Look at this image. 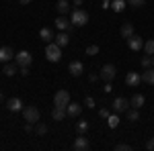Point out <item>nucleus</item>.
I'll return each mask as SVG.
<instances>
[{
	"instance_id": "obj_42",
	"label": "nucleus",
	"mask_w": 154,
	"mask_h": 151,
	"mask_svg": "<svg viewBox=\"0 0 154 151\" xmlns=\"http://www.w3.org/2000/svg\"><path fill=\"white\" fill-rule=\"evenodd\" d=\"M82 4V0H74V6H80Z\"/></svg>"
},
{
	"instance_id": "obj_32",
	"label": "nucleus",
	"mask_w": 154,
	"mask_h": 151,
	"mask_svg": "<svg viewBox=\"0 0 154 151\" xmlns=\"http://www.w3.org/2000/svg\"><path fill=\"white\" fill-rule=\"evenodd\" d=\"M115 149L117 151H131V145H128V143H117Z\"/></svg>"
},
{
	"instance_id": "obj_12",
	"label": "nucleus",
	"mask_w": 154,
	"mask_h": 151,
	"mask_svg": "<svg viewBox=\"0 0 154 151\" xmlns=\"http://www.w3.org/2000/svg\"><path fill=\"white\" fill-rule=\"evenodd\" d=\"M6 108H8L11 112H19V110H23V102H21L19 98H14V96H12V98L6 100Z\"/></svg>"
},
{
	"instance_id": "obj_34",
	"label": "nucleus",
	"mask_w": 154,
	"mask_h": 151,
	"mask_svg": "<svg viewBox=\"0 0 154 151\" xmlns=\"http://www.w3.org/2000/svg\"><path fill=\"white\" fill-rule=\"evenodd\" d=\"M99 115H101V116H103V118L107 121V118L111 116V110H109V108H101V110H99Z\"/></svg>"
},
{
	"instance_id": "obj_45",
	"label": "nucleus",
	"mask_w": 154,
	"mask_h": 151,
	"mask_svg": "<svg viewBox=\"0 0 154 151\" xmlns=\"http://www.w3.org/2000/svg\"><path fill=\"white\" fill-rule=\"evenodd\" d=\"M152 65H154V55H152Z\"/></svg>"
},
{
	"instance_id": "obj_8",
	"label": "nucleus",
	"mask_w": 154,
	"mask_h": 151,
	"mask_svg": "<svg viewBox=\"0 0 154 151\" xmlns=\"http://www.w3.org/2000/svg\"><path fill=\"white\" fill-rule=\"evenodd\" d=\"M128 41V47H130L131 51H140V49H144V41L140 35H131L130 39H125Z\"/></svg>"
},
{
	"instance_id": "obj_21",
	"label": "nucleus",
	"mask_w": 154,
	"mask_h": 151,
	"mask_svg": "<svg viewBox=\"0 0 154 151\" xmlns=\"http://www.w3.org/2000/svg\"><path fill=\"white\" fill-rule=\"evenodd\" d=\"M56 10L60 14H66V12H70V2L68 0H58V4H56Z\"/></svg>"
},
{
	"instance_id": "obj_39",
	"label": "nucleus",
	"mask_w": 154,
	"mask_h": 151,
	"mask_svg": "<svg viewBox=\"0 0 154 151\" xmlns=\"http://www.w3.org/2000/svg\"><path fill=\"white\" fill-rule=\"evenodd\" d=\"M111 90H113V86H111V84L107 82V84H105V94H109V92H111Z\"/></svg>"
},
{
	"instance_id": "obj_5",
	"label": "nucleus",
	"mask_w": 154,
	"mask_h": 151,
	"mask_svg": "<svg viewBox=\"0 0 154 151\" xmlns=\"http://www.w3.org/2000/svg\"><path fill=\"white\" fill-rule=\"evenodd\" d=\"M54 104H56V106H64V108H66V106L70 104V94L66 92V90H58L56 96H54Z\"/></svg>"
},
{
	"instance_id": "obj_13",
	"label": "nucleus",
	"mask_w": 154,
	"mask_h": 151,
	"mask_svg": "<svg viewBox=\"0 0 154 151\" xmlns=\"http://www.w3.org/2000/svg\"><path fill=\"white\" fill-rule=\"evenodd\" d=\"M56 27H58L60 31H70L72 29V21H68L64 14H60L58 19H56Z\"/></svg>"
},
{
	"instance_id": "obj_43",
	"label": "nucleus",
	"mask_w": 154,
	"mask_h": 151,
	"mask_svg": "<svg viewBox=\"0 0 154 151\" xmlns=\"http://www.w3.org/2000/svg\"><path fill=\"white\" fill-rule=\"evenodd\" d=\"M19 2H21V4H29L31 0H19Z\"/></svg>"
},
{
	"instance_id": "obj_9",
	"label": "nucleus",
	"mask_w": 154,
	"mask_h": 151,
	"mask_svg": "<svg viewBox=\"0 0 154 151\" xmlns=\"http://www.w3.org/2000/svg\"><path fill=\"white\" fill-rule=\"evenodd\" d=\"M14 59V51H12L8 45H4V47H0V61L2 63H8V61H12Z\"/></svg>"
},
{
	"instance_id": "obj_40",
	"label": "nucleus",
	"mask_w": 154,
	"mask_h": 151,
	"mask_svg": "<svg viewBox=\"0 0 154 151\" xmlns=\"http://www.w3.org/2000/svg\"><path fill=\"white\" fill-rule=\"evenodd\" d=\"M19 71H21L23 76H29V68H19Z\"/></svg>"
},
{
	"instance_id": "obj_44",
	"label": "nucleus",
	"mask_w": 154,
	"mask_h": 151,
	"mask_svg": "<svg viewBox=\"0 0 154 151\" xmlns=\"http://www.w3.org/2000/svg\"><path fill=\"white\" fill-rule=\"evenodd\" d=\"M2 100H4V96H2V94H0V102H2Z\"/></svg>"
},
{
	"instance_id": "obj_17",
	"label": "nucleus",
	"mask_w": 154,
	"mask_h": 151,
	"mask_svg": "<svg viewBox=\"0 0 154 151\" xmlns=\"http://www.w3.org/2000/svg\"><path fill=\"white\" fill-rule=\"evenodd\" d=\"M51 116H54V121H64V118L68 116V112H66V108H64V106H54Z\"/></svg>"
},
{
	"instance_id": "obj_7",
	"label": "nucleus",
	"mask_w": 154,
	"mask_h": 151,
	"mask_svg": "<svg viewBox=\"0 0 154 151\" xmlns=\"http://www.w3.org/2000/svg\"><path fill=\"white\" fill-rule=\"evenodd\" d=\"M101 78L105 82H111L113 78H115V65H111V63H105L103 68H101V74H99Z\"/></svg>"
},
{
	"instance_id": "obj_29",
	"label": "nucleus",
	"mask_w": 154,
	"mask_h": 151,
	"mask_svg": "<svg viewBox=\"0 0 154 151\" xmlns=\"http://www.w3.org/2000/svg\"><path fill=\"white\" fill-rule=\"evenodd\" d=\"M107 123H109V127L111 129H115L119 125V116H117V112H113V115L109 116V118H107Z\"/></svg>"
},
{
	"instance_id": "obj_14",
	"label": "nucleus",
	"mask_w": 154,
	"mask_h": 151,
	"mask_svg": "<svg viewBox=\"0 0 154 151\" xmlns=\"http://www.w3.org/2000/svg\"><path fill=\"white\" fill-rule=\"evenodd\" d=\"M82 71H84L82 61H78V59H74V61H70V74L74 76V78H78V76H80Z\"/></svg>"
},
{
	"instance_id": "obj_4",
	"label": "nucleus",
	"mask_w": 154,
	"mask_h": 151,
	"mask_svg": "<svg viewBox=\"0 0 154 151\" xmlns=\"http://www.w3.org/2000/svg\"><path fill=\"white\" fill-rule=\"evenodd\" d=\"M14 63L19 68H29L33 63V55L29 51H19V53H14Z\"/></svg>"
},
{
	"instance_id": "obj_37",
	"label": "nucleus",
	"mask_w": 154,
	"mask_h": 151,
	"mask_svg": "<svg viewBox=\"0 0 154 151\" xmlns=\"http://www.w3.org/2000/svg\"><path fill=\"white\" fill-rule=\"evenodd\" d=\"M146 147H148L150 151H154V137H152V139H148V143H146Z\"/></svg>"
},
{
	"instance_id": "obj_25",
	"label": "nucleus",
	"mask_w": 154,
	"mask_h": 151,
	"mask_svg": "<svg viewBox=\"0 0 154 151\" xmlns=\"http://www.w3.org/2000/svg\"><path fill=\"white\" fill-rule=\"evenodd\" d=\"M35 133H37V137H43V135L48 133V125H43V123H35Z\"/></svg>"
},
{
	"instance_id": "obj_18",
	"label": "nucleus",
	"mask_w": 154,
	"mask_h": 151,
	"mask_svg": "<svg viewBox=\"0 0 154 151\" xmlns=\"http://www.w3.org/2000/svg\"><path fill=\"white\" fill-rule=\"evenodd\" d=\"M119 35H121V39H130V37L134 35V25H131V23L121 25V31H119Z\"/></svg>"
},
{
	"instance_id": "obj_22",
	"label": "nucleus",
	"mask_w": 154,
	"mask_h": 151,
	"mask_svg": "<svg viewBox=\"0 0 154 151\" xmlns=\"http://www.w3.org/2000/svg\"><path fill=\"white\" fill-rule=\"evenodd\" d=\"M142 82H146V84H154V68L152 70L148 68V70L142 74Z\"/></svg>"
},
{
	"instance_id": "obj_30",
	"label": "nucleus",
	"mask_w": 154,
	"mask_h": 151,
	"mask_svg": "<svg viewBox=\"0 0 154 151\" xmlns=\"http://www.w3.org/2000/svg\"><path fill=\"white\" fill-rule=\"evenodd\" d=\"M140 63H142V68H144V70H148V68H152V55H144Z\"/></svg>"
},
{
	"instance_id": "obj_6",
	"label": "nucleus",
	"mask_w": 154,
	"mask_h": 151,
	"mask_svg": "<svg viewBox=\"0 0 154 151\" xmlns=\"http://www.w3.org/2000/svg\"><path fill=\"white\" fill-rule=\"evenodd\" d=\"M111 108H113V112H117V115H119V112H125V110L130 108V100H125V98H121V96H119V98L113 100Z\"/></svg>"
},
{
	"instance_id": "obj_15",
	"label": "nucleus",
	"mask_w": 154,
	"mask_h": 151,
	"mask_svg": "<svg viewBox=\"0 0 154 151\" xmlns=\"http://www.w3.org/2000/svg\"><path fill=\"white\" fill-rule=\"evenodd\" d=\"M39 39H41V41H45V43H51V41L56 39V35H54V31H51V29L43 27V29L39 31Z\"/></svg>"
},
{
	"instance_id": "obj_16",
	"label": "nucleus",
	"mask_w": 154,
	"mask_h": 151,
	"mask_svg": "<svg viewBox=\"0 0 154 151\" xmlns=\"http://www.w3.org/2000/svg\"><path fill=\"white\" fill-rule=\"evenodd\" d=\"M144 102H146V98H144L142 94H134V96H131V100H130V106L140 110V108L144 106Z\"/></svg>"
},
{
	"instance_id": "obj_31",
	"label": "nucleus",
	"mask_w": 154,
	"mask_h": 151,
	"mask_svg": "<svg viewBox=\"0 0 154 151\" xmlns=\"http://www.w3.org/2000/svg\"><path fill=\"white\" fill-rule=\"evenodd\" d=\"M99 53V45H88L86 47V55H97Z\"/></svg>"
},
{
	"instance_id": "obj_11",
	"label": "nucleus",
	"mask_w": 154,
	"mask_h": 151,
	"mask_svg": "<svg viewBox=\"0 0 154 151\" xmlns=\"http://www.w3.org/2000/svg\"><path fill=\"white\" fill-rule=\"evenodd\" d=\"M140 82H142V76H140L138 71H130V74L125 76V84H128L130 88H136Z\"/></svg>"
},
{
	"instance_id": "obj_26",
	"label": "nucleus",
	"mask_w": 154,
	"mask_h": 151,
	"mask_svg": "<svg viewBox=\"0 0 154 151\" xmlns=\"http://www.w3.org/2000/svg\"><path fill=\"white\" fill-rule=\"evenodd\" d=\"M111 8L115 12H121L125 8V0H113V4H111Z\"/></svg>"
},
{
	"instance_id": "obj_2",
	"label": "nucleus",
	"mask_w": 154,
	"mask_h": 151,
	"mask_svg": "<svg viewBox=\"0 0 154 151\" xmlns=\"http://www.w3.org/2000/svg\"><path fill=\"white\" fill-rule=\"evenodd\" d=\"M45 55H48V59L51 61V63H58L60 59H62V47H60L58 43H48Z\"/></svg>"
},
{
	"instance_id": "obj_20",
	"label": "nucleus",
	"mask_w": 154,
	"mask_h": 151,
	"mask_svg": "<svg viewBox=\"0 0 154 151\" xmlns=\"http://www.w3.org/2000/svg\"><path fill=\"white\" fill-rule=\"evenodd\" d=\"M66 112H68V116H78L82 112V106L76 104V102H70V104L66 106Z\"/></svg>"
},
{
	"instance_id": "obj_1",
	"label": "nucleus",
	"mask_w": 154,
	"mask_h": 151,
	"mask_svg": "<svg viewBox=\"0 0 154 151\" xmlns=\"http://www.w3.org/2000/svg\"><path fill=\"white\" fill-rule=\"evenodd\" d=\"M70 21H72L74 27H84V25L88 23V12L82 10V8H74V10H72Z\"/></svg>"
},
{
	"instance_id": "obj_24",
	"label": "nucleus",
	"mask_w": 154,
	"mask_h": 151,
	"mask_svg": "<svg viewBox=\"0 0 154 151\" xmlns=\"http://www.w3.org/2000/svg\"><path fill=\"white\" fill-rule=\"evenodd\" d=\"M17 68H19V65H17V63H11V61H8V63H4V74H6V76H14V74H17Z\"/></svg>"
},
{
	"instance_id": "obj_3",
	"label": "nucleus",
	"mask_w": 154,
	"mask_h": 151,
	"mask_svg": "<svg viewBox=\"0 0 154 151\" xmlns=\"http://www.w3.org/2000/svg\"><path fill=\"white\" fill-rule=\"evenodd\" d=\"M23 116H25L27 123H33V125L41 121V112H39L37 106H25L23 108Z\"/></svg>"
},
{
	"instance_id": "obj_23",
	"label": "nucleus",
	"mask_w": 154,
	"mask_h": 151,
	"mask_svg": "<svg viewBox=\"0 0 154 151\" xmlns=\"http://www.w3.org/2000/svg\"><path fill=\"white\" fill-rule=\"evenodd\" d=\"M125 115H128V121H140V112H138V108H128L125 110Z\"/></svg>"
},
{
	"instance_id": "obj_33",
	"label": "nucleus",
	"mask_w": 154,
	"mask_h": 151,
	"mask_svg": "<svg viewBox=\"0 0 154 151\" xmlns=\"http://www.w3.org/2000/svg\"><path fill=\"white\" fill-rule=\"evenodd\" d=\"M128 2H130V6H136V8H140V6L146 4V0H128Z\"/></svg>"
},
{
	"instance_id": "obj_27",
	"label": "nucleus",
	"mask_w": 154,
	"mask_h": 151,
	"mask_svg": "<svg viewBox=\"0 0 154 151\" xmlns=\"http://www.w3.org/2000/svg\"><path fill=\"white\" fill-rule=\"evenodd\" d=\"M86 131H88V123H86V121H80V123L76 125V133H78V135H84Z\"/></svg>"
},
{
	"instance_id": "obj_19",
	"label": "nucleus",
	"mask_w": 154,
	"mask_h": 151,
	"mask_svg": "<svg viewBox=\"0 0 154 151\" xmlns=\"http://www.w3.org/2000/svg\"><path fill=\"white\" fill-rule=\"evenodd\" d=\"M56 43H58L60 47H66V45H68V43H70V35H68V31L58 33V35H56Z\"/></svg>"
},
{
	"instance_id": "obj_28",
	"label": "nucleus",
	"mask_w": 154,
	"mask_h": 151,
	"mask_svg": "<svg viewBox=\"0 0 154 151\" xmlns=\"http://www.w3.org/2000/svg\"><path fill=\"white\" fill-rule=\"evenodd\" d=\"M144 51H146V55H154V39L144 43Z\"/></svg>"
},
{
	"instance_id": "obj_38",
	"label": "nucleus",
	"mask_w": 154,
	"mask_h": 151,
	"mask_svg": "<svg viewBox=\"0 0 154 151\" xmlns=\"http://www.w3.org/2000/svg\"><path fill=\"white\" fill-rule=\"evenodd\" d=\"M99 80V76L97 74H88V82H97Z\"/></svg>"
},
{
	"instance_id": "obj_36",
	"label": "nucleus",
	"mask_w": 154,
	"mask_h": 151,
	"mask_svg": "<svg viewBox=\"0 0 154 151\" xmlns=\"http://www.w3.org/2000/svg\"><path fill=\"white\" fill-rule=\"evenodd\" d=\"M33 131H35V129H33V123H27V125H25V133H33Z\"/></svg>"
},
{
	"instance_id": "obj_41",
	"label": "nucleus",
	"mask_w": 154,
	"mask_h": 151,
	"mask_svg": "<svg viewBox=\"0 0 154 151\" xmlns=\"http://www.w3.org/2000/svg\"><path fill=\"white\" fill-rule=\"evenodd\" d=\"M103 8H111V4H109V0H103V4H101Z\"/></svg>"
},
{
	"instance_id": "obj_10",
	"label": "nucleus",
	"mask_w": 154,
	"mask_h": 151,
	"mask_svg": "<svg viewBox=\"0 0 154 151\" xmlns=\"http://www.w3.org/2000/svg\"><path fill=\"white\" fill-rule=\"evenodd\" d=\"M72 147L76 151H86L88 149V139H86L84 135H78V137L74 139V143H72Z\"/></svg>"
},
{
	"instance_id": "obj_35",
	"label": "nucleus",
	"mask_w": 154,
	"mask_h": 151,
	"mask_svg": "<svg viewBox=\"0 0 154 151\" xmlns=\"http://www.w3.org/2000/svg\"><path fill=\"white\" fill-rule=\"evenodd\" d=\"M84 104L88 106V108H93V106H95V100H93L91 96H86V98H84Z\"/></svg>"
}]
</instances>
